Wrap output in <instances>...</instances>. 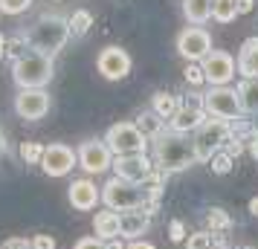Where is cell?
I'll use <instances>...</instances> for the list:
<instances>
[{"label":"cell","mask_w":258,"mask_h":249,"mask_svg":"<svg viewBox=\"0 0 258 249\" xmlns=\"http://www.w3.org/2000/svg\"><path fill=\"white\" fill-rule=\"evenodd\" d=\"M131 64H134V61H131V55L122 47H105V49H99V55H96V70L102 72L107 81H122V78H128Z\"/></svg>","instance_id":"obj_14"},{"label":"cell","mask_w":258,"mask_h":249,"mask_svg":"<svg viewBox=\"0 0 258 249\" xmlns=\"http://www.w3.org/2000/svg\"><path fill=\"white\" fill-rule=\"evenodd\" d=\"M215 246V235L209 229H200V232H191L186 237V249H212Z\"/></svg>","instance_id":"obj_29"},{"label":"cell","mask_w":258,"mask_h":249,"mask_svg":"<svg viewBox=\"0 0 258 249\" xmlns=\"http://www.w3.org/2000/svg\"><path fill=\"white\" fill-rule=\"evenodd\" d=\"M235 136V122H223V119H206L198 131L191 133V142H195V151H198L200 162H209L212 156L223 151L226 145L232 142Z\"/></svg>","instance_id":"obj_5"},{"label":"cell","mask_w":258,"mask_h":249,"mask_svg":"<svg viewBox=\"0 0 258 249\" xmlns=\"http://www.w3.org/2000/svg\"><path fill=\"white\" fill-rule=\"evenodd\" d=\"M76 165H79V151H76V148H70L67 142H49V145H44L41 171H44L47 177H67Z\"/></svg>","instance_id":"obj_11"},{"label":"cell","mask_w":258,"mask_h":249,"mask_svg":"<svg viewBox=\"0 0 258 249\" xmlns=\"http://www.w3.org/2000/svg\"><path fill=\"white\" fill-rule=\"evenodd\" d=\"M206 229H209L212 235H218L221 229H232V217L223 214L221 209H212V212L206 214Z\"/></svg>","instance_id":"obj_27"},{"label":"cell","mask_w":258,"mask_h":249,"mask_svg":"<svg viewBox=\"0 0 258 249\" xmlns=\"http://www.w3.org/2000/svg\"><path fill=\"white\" fill-rule=\"evenodd\" d=\"M102 139L113 151V156H137L151 148V139L142 133V128L137 122H116V125H110Z\"/></svg>","instance_id":"obj_6"},{"label":"cell","mask_w":258,"mask_h":249,"mask_svg":"<svg viewBox=\"0 0 258 249\" xmlns=\"http://www.w3.org/2000/svg\"><path fill=\"white\" fill-rule=\"evenodd\" d=\"M186 81L191 84V87L206 84V75H203V67H200V64H186Z\"/></svg>","instance_id":"obj_32"},{"label":"cell","mask_w":258,"mask_h":249,"mask_svg":"<svg viewBox=\"0 0 258 249\" xmlns=\"http://www.w3.org/2000/svg\"><path fill=\"white\" fill-rule=\"evenodd\" d=\"M55 75V64L44 52H26L24 58L12 61V81L18 84V90H47V84Z\"/></svg>","instance_id":"obj_4"},{"label":"cell","mask_w":258,"mask_h":249,"mask_svg":"<svg viewBox=\"0 0 258 249\" xmlns=\"http://www.w3.org/2000/svg\"><path fill=\"white\" fill-rule=\"evenodd\" d=\"M151 159L165 174H177V171H186V168L200 162L191 136L174 131H163L160 136L151 139Z\"/></svg>","instance_id":"obj_1"},{"label":"cell","mask_w":258,"mask_h":249,"mask_svg":"<svg viewBox=\"0 0 258 249\" xmlns=\"http://www.w3.org/2000/svg\"><path fill=\"white\" fill-rule=\"evenodd\" d=\"M177 107H180V96H174V93H154L151 96V110L160 119H165V122L177 113Z\"/></svg>","instance_id":"obj_22"},{"label":"cell","mask_w":258,"mask_h":249,"mask_svg":"<svg viewBox=\"0 0 258 249\" xmlns=\"http://www.w3.org/2000/svg\"><path fill=\"white\" fill-rule=\"evenodd\" d=\"M212 6L215 0H183V18L188 21V26H203L206 21H212Z\"/></svg>","instance_id":"obj_20"},{"label":"cell","mask_w":258,"mask_h":249,"mask_svg":"<svg viewBox=\"0 0 258 249\" xmlns=\"http://www.w3.org/2000/svg\"><path fill=\"white\" fill-rule=\"evenodd\" d=\"M21 156L29 165H41V156H44V142H24L21 145Z\"/></svg>","instance_id":"obj_30"},{"label":"cell","mask_w":258,"mask_h":249,"mask_svg":"<svg viewBox=\"0 0 258 249\" xmlns=\"http://www.w3.org/2000/svg\"><path fill=\"white\" fill-rule=\"evenodd\" d=\"M203 110L212 119H223V122H238V119L244 116L238 90H235L232 84H226V87H209L203 93Z\"/></svg>","instance_id":"obj_7"},{"label":"cell","mask_w":258,"mask_h":249,"mask_svg":"<svg viewBox=\"0 0 258 249\" xmlns=\"http://www.w3.org/2000/svg\"><path fill=\"white\" fill-rule=\"evenodd\" d=\"M93 235L102 240H116L122 237V212L113 209H102L93 214Z\"/></svg>","instance_id":"obj_17"},{"label":"cell","mask_w":258,"mask_h":249,"mask_svg":"<svg viewBox=\"0 0 258 249\" xmlns=\"http://www.w3.org/2000/svg\"><path fill=\"white\" fill-rule=\"evenodd\" d=\"M252 12V0H238V15Z\"/></svg>","instance_id":"obj_38"},{"label":"cell","mask_w":258,"mask_h":249,"mask_svg":"<svg viewBox=\"0 0 258 249\" xmlns=\"http://www.w3.org/2000/svg\"><path fill=\"white\" fill-rule=\"evenodd\" d=\"M73 249H107V240H102V237H82V240H76V246Z\"/></svg>","instance_id":"obj_34"},{"label":"cell","mask_w":258,"mask_h":249,"mask_svg":"<svg viewBox=\"0 0 258 249\" xmlns=\"http://www.w3.org/2000/svg\"><path fill=\"white\" fill-rule=\"evenodd\" d=\"M32 0H0V15H24Z\"/></svg>","instance_id":"obj_31"},{"label":"cell","mask_w":258,"mask_h":249,"mask_svg":"<svg viewBox=\"0 0 258 249\" xmlns=\"http://www.w3.org/2000/svg\"><path fill=\"white\" fill-rule=\"evenodd\" d=\"M238 75L241 78H258V35L246 38L238 49Z\"/></svg>","instance_id":"obj_19"},{"label":"cell","mask_w":258,"mask_h":249,"mask_svg":"<svg viewBox=\"0 0 258 249\" xmlns=\"http://www.w3.org/2000/svg\"><path fill=\"white\" fill-rule=\"evenodd\" d=\"M0 249H32V240H26V237H9V240H3Z\"/></svg>","instance_id":"obj_35"},{"label":"cell","mask_w":258,"mask_h":249,"mask_svg":"<svg viewBox=\"0 0 258 249\" xmlns=\"http://www.w3.org/2000/svg\"><path fill=\"white\" fill-rule=\"evenodd\" d=\"M212 249H229V246H226V243H215Z\"/></svg>","instance_id":"obj_44"},{"label":"cell","mask_w":258,"mask_h":249,"mask_svg":"<svg viewBox=\"0 0 258 249\" xmlns=\"http://www.w3.org/2000/svg\"><path fill=\"white\" fill-rule=\"evenodd\" d=\"M26 38H29V47L44 52L49 58H55L64 44L73 38V29H70V18L64 15H41L35 24L26 29Z\"/></svg>","instance_id":"obj_2"},{"label":"cell","mask_w":258,"mask_h":249,"mask_svg":"<svg viewBox=\"0 0 258 249\" xmlns=\"http://www.w3.org/2000/svg\"><path fill=\"white\" fill-rule=\"evenodd\" d=\"M49 107H52V99L47 90H18V96H15V110L26 122L44 119L49 113Z\"/></svg>","instance_id":"obj_15"},{"label":"cell","mask_w":258,"mask_h":249,"mask_svg":"<svg viewBox=\"0 0 258 249\" xmlns=\"http://www.w3.org/2000/svg\"><path fill=\"white\" fill-rule=\"evenodd\" d=\"M6 151H9V145H6V136L0 131V156H6Z\"/></svg>","instance_id":"obj_42"},{"label":"cell","mask_w":258,"mask_h":249,"mask_svg":"<svg viewBox=\"0 0 258 249\" xmlns=\"http://www.w3.org/2000/svg\"><path fill=\"white\" fill-rule=\"evenodd\" d=\"M154 214L148 209H134V212H122V237L125 240H140L148 229H151Z\"/></svg>","instance_id":"obj_18"},{"label":"cell","mask_w":258,"mask_h":249,"mask_svg":"<svg viewBox=\"0 0 258 249\" xmlns=\"http://www.w3.org/2000/svg\"><path fill=\"white\" fill-rule=\"evenodd\" d=\"M238 249H255V246H238Z\"/></svg>","instance_id":"obj_45"},{"label":"cell","mask_w":258,"mask_h":249,"mask_svg":"<svg viewBox=\"0 0 258 249\" xmlns=\"http://www.w3.org/2000/svg\"><path fill=\"white\" fill-rule=\"evenodd\" d=\"M209 119V113L203 110V93H186L183 99H180V107H177V113L171 119H168V131L174 133H186V136H191V133L198 131L200 125Z\"/></svg>","instance_id":"obj_8"},{"label":"cell","mask_w":258,"mask_h":249,"mask_svg":"<svg viewBox=\"0 0 258 249\" xmlns=\"http://www.w3.org/2000/svg\"><path fill=\"white\" fill-rule=\"evenodd\" d=\"M168 237H171V243H183V240H186L188 237V232H186V226H183V220H171V223H168Z\"/></svg>","instance_id":"obj_33"},{"label":"cell","mask_w":258,"mask_h":249,"mask_svg":"<svg viewBox=\"0 0 258 249\" xmlns=\"http://www.w3.org/2000/svg\"><path fill=\"white\" fill-rule=\"evenodd\" d=\"M107 249H128L125 237H116V240H107Z\"/></svg>","instance_id":"obj_39"},{"label":"cell","mask_w":258,"mask_h":249,"mask_svg":"<svg viewBox=\"0 0 258 249\" xmlns=\"http://www.w3.org/2000/svg\"><path fill=\"white\" fill-rule=\"evenodd\" d=\"M116 162L113 151L107 148L105 139H87V142L79 145V168L84 171V177H99V174H107Z\"/></svg>","instance_id":"obj_9"},{"label":"cell","mask_w":258,"mask_h":249,"mask_svg":"<svg viewBox=\"0 0 258 249\" xmlns=\"http://www.w3.org/2000/svg\"><path fill=\"white\" fill-rule=\"evenodd\" d=\"M102 203L105 209H113V212H134V209H148L154 214L157 203L151 200V194L145 186H137V183H128L122 177H113L107 180L102 186Z\"/></svg>","instance_id":"obj_3"},{"label":"cell","mask_w":258,"mask_h":249,"mask_svg":"<svg viewBox=\"0 0 258 249\" xmlns=\"http://www.w3.org/2000/svg\"><path fill=\"white\" fill-rule=\"evenodd\" d=\"M177 52L180 58H186L188 64H200L212 52V35L203 26H186L177 35Z\"/></svg>","instance_id":"obj_12"},{"label":"cell","mask_w":258,"mask_h":249,"mask_svg":"<svg viewBox=\"0 0 258 249\" xmlns=\"http://www.w3.org/2000/svg\"><path fill=\"white\" fill-rule=\"evenodd\" d=\"M26 52H32V47H29V38H26V32H18V35L9 38V44H6V55L12 61L24 58Z\"/></svg>","instance_id":"obj_26"},{"label":"cell","mask_w":258,"mask_h":249,"mask_svg":"<svg viewBox=\"0 0 258 249\" xmlns=\"http://www.w3.org/2000/svg\"><path fill=\"white\" fill-rule=\"evenodd\" d=\"M232 162H235V156L229 154L226 148H223V151H218V154H215V156L209 159L212 171H215L218 177H223V174H229V171H232Z\"/></svg>","instance_id":"obj_28"},{"label":"cell","mask_w":258,"mask_h":249,"mask_svg":"<svg viewBox=\"0 0 258 249\" xmlns=\"http://www.w3.org/2000/svg\"><path fill=\"white\" fill-rule=\"evenodd\" d=\"M90 26H93V15L87 12V9H76L70 15V29H73V38H82L90 32Z\"/></svg>","instance_id":"obj_25"},{"label":"cell","mask_w":258,"mask_h":249,"mask_svg":"<svg viewBox=\"0 0 258 249\" xmlns=\"http://www.w3.org/2000/svg\"><path fill=\"white\" fill-rule=\"evenodd\" d=\"M200 67H203V75H206L209 87H226L238 75V58H232L223 49H212L209 55L200 61Z\"/></svg>","instance_id":"obj_10"},{"label":"cell","mask_w":258,"mask_h":249,"mask_svg":"<svg viewBox=\"0 0 258 249\" xmlns=\"http://www.w3.org/2000/svg\"><path fill=\"white\" fill-rule=\"evenodd\" d=\"M238 18V0H215L212 6V21L218 24H232Z\"/></svg>","instance_id":"obj_24"},{"label":"cell","mask_w":258,"mask_h":249,"mask_svg":"<svg viewBox=\"0 0 258 249\" xmlns=\"http://www.w3.org/2000/svg\"><path fill=\"white\" fill-rule=\"evenodd\" d=\"M32 249H55V237L35 235V237H32Z\"/></svg>","instance_id":"obj_36"},{"label":"cell","mask_w":258,"mask_h":249,"mask_svg":"<svg viewBox=\"0 0 258 249\" xmlns=\"http://www.w3.org/2000/svg\"><path fill=\"white\" fill-rule=\"evenodd\" d=\"M238 90V99H241V107L244 113H258V78H241V84L235 87Z\"/></svg>","instance_id":"obj_21"},{"label":"cell","mask_w":258,"mask_h":249,"mask_svg":"<svg viewBox=\"0 0 258 249\" xmlns=\"http://www.w3.org/2000/svg\"><path fill=\"white\" fill-rule=\"evenodd\" d=\"M67 203L76 212H93L102 203V186H96L93 177H79L70 183L67 189Z\"/></svg>","instance_id":"obj_16"},{"label":"cell","mask_w":258,"mask_h":249,"mask_svg":"<svg viewBox=\"0 0 258 249\" xmlns=\"http://www.w3.org/2000/svg\"><path fill=\"white\" fill-rule=\"evenodd\" d=\"M249 214H252V217H258V197H252V200H249Z\"/></svg>","instance_id":"obj_43"},{"label":"cell","mask_w":258,"mask_h":249,"mask_svg":"<svg viewBox=\"0 0 258 249\" xmlns=\"http://www.w3.org/2000/svg\"><path fill=\"white\" fill-rule=\"evenodd\" d=\"M249 151H252V156L258 159V133H252V136H249Z\"/></svg>","instance_id":"obj_40"},{"label":"cell","mask_w":258,"mask_h":249,"mask_svg":"<svg viewBox=\"0 0 258 249\" xmlns=\"http://www.w3.org/2000/svg\"><path fill=\"white\" fill-rule=\"evenodd\" d=\"M137 125L142 128V133H145L148 139H154V136H160L163 131H168V122H165V119H160L154 110H145L142 116H137Z\"/></svg>","instance_id":"obj_23"},{"label":"cell","mask_w":258,"mask_h":249,"mask_svg":"<svg viewBox=\"0 0 258 249\" xmlns=\"http://www.w3.org/2000/svg\"><path fill=\"white\" fill-rule=\"evenodd\" d=\"M154 165L151 156L145 154H137V156H116V162H113V174L122 180H128V183H137V186H148L154 177Z\"/></svg>","instance_id":"obj_13"},{"label":"cell","mask_w":258,"mask_h":249,"mask_svg":"<svg viewBox=\"0 0 258 249\" xmlns=\"http://www.w3.org/2000/svg\"><path fill=\"white\" fill-rule=\"evenodd\" d=\"M128 249H157V246H154L151 240L140 237V240H128Z\"/></svg>","instance_id":"obj_37"},{"label":"cell","mask_w":258,"mask_h":249,"mask_svg":"<svg viewBox=\"0 0 258 249\" xmlns=\"http://www.w3.org/2000/svg\"><path fill=\"white\" fill-rule=\"evenodd\" d=\"M6 44H9V38H6V35H3V32H0V58L6 55Z\"/></svg>","instance_id":"obj_41"}]
</instances>
